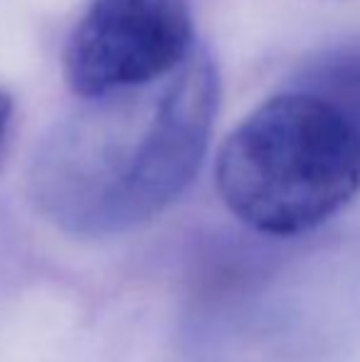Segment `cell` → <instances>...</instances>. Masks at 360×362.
Segmentation results:
<instances>
[{"mask_svg":"<svg viewBox=\"0 0 360 362\" xmlns=\"http://www.w3.org/2000/svg\"><path fill=\"white\" fill-rule=\"evenodd\" d=\"M192 52L190 0H91L69 33L64 79L96 99L153 84Z\"/></svg>","mask_w":360,"mask_h":362,"instance_id":"3957f363","label":"cell"},{"mask_svg":"<svg viewBox=\"0 0 360 362\" xmlns=\"http://www.w3.org/2000/svg\"><path fill=\"white\" fill-rule=\"evenodd\" d=\"M10 116H13V101H10L8 94L0 91V146H3V141H5V134H8Z\"/></svg>","mask_w":360,"mask_h":362,"instance_id":"5b68a950","label":"cell"},{"mask_svg":"<svg viewBox=\"0 0 360 362\" xmlns=\"http://www.w3.org/2000/svg\"><path fill=\"white\" fill-rule=\"evenodd\" d=\"M217 190L227 210L257 232H311L360 190V134L318 96L289 89L227 136Z\"/></svg>","mask_w":360,"mask_h":362,"instance_id":"7a4b0ae2","label":"cell"},{"mask_svg":"<svg viewBox=\"0 0 360 362\" xmlns=\"http://www.w3.org/2000/svg\"><path fill=\"white\" fill-rule=\"evenodd\" d=\"M291 89L318 96L346 116L360 134V40L313 54L294 79Z\"/></svg>","mask_w":360,"mask_h":362,"instance_id":"277c9868","label":"cell"},{"mask_svg":"<svg viewBox=\"0 0 360 362\" xmlns=\"http://www.w3.org/2000/svg\"><path fill=\"white\" fill-rule=\"evenodd\" d=\"M217 101V69L205 52H192L153 84L82 99L35 153V207L74 237H111L149 224L200 170Z\"/></svg>","mask_w":360,"mask_h":362,"instance_id":"6da1fadb","label":"cell"}]
</instances>
